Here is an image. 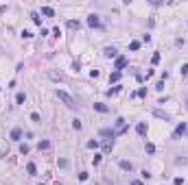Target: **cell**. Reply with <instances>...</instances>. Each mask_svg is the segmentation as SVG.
Masks as SVG:
<instances>
[{
	"mask_svg": "<svg viewBox=\"0 0 188 185\" xmlns=\"http://www.w3.org/2000/svg\"><path fill=\"white\" fill-rule=\"evenodd\" d=\"M138 96H140V98H145V96H147V87H142V89H138Z\"/></svg>",
	"mask_w": 188,
	"mask_h": 185,
	"instance_id": "28",
	"label": "cell"
},
{
	"mask_svg": "<svg viewBox=\"0 0 188 185\" xmlns=\"http://www.w3.org/2000/svg\"><path fill=\"white\" fill-rule=\"evenodd\" d=\"M31 120L33 122H40V113H31Z\"/></svg>",
	"mask_w": 188,
	"mask_h": 185,
	"instance_id": "29",
	"label": "cell"
},
{
	"mask_svg": "<svg viewBox=\"0 0 188 185\" xmlns=\"http://www.w3.org/2000/svg\"><path fill=\"white\" fill-rule=\"evenodd\" d=\"M51 78H55V81H64V76L57 74V72H51Z\"/></svg>",
	"mask_w": 188,
	"mask_h": 185,
	"instance_id": "22",
	"label": "cell"
},
{
	"mask_svg": "<svg viewBox=\"0 0 188 185\" xmlns=\"http://www.w3.org/2000/svg\"><path fill=\"white\" fill-rule=\"evenodd\" d=\"M136 131H138V133H140V135H147V131H149V126L145 124V122H140V124H138V126H136Z\"/></svg>",
	"mask_w": 188,
	"mask_h": 185,
	"instance_id": "10",
	"label": "cell"
},
{
	"mask_svg": "<svg viewBox=\"0 0 188 185\" xmlns=\"http://www.w3.org/2000/svg\"><path fill=\"white\" fill-rule=\"evenodd\" d=\"M186 131H188V126L184 124V122H181V124H177V128H175V131H173V137L177 139V137H181V135H184Z\"/></svg>",
	"mask_w": 188,
	"mask_h": 185,
	"instance_id": "3",
	"label": "cell"
},
{
	"mask_svg": "<svg viewBox=\"0 0 188 185\" xmlns=\"http://www.w3.org/2000/svg\"><path fill=\"white\" fill-rule=\"evenodd\" d=\"M31 20H33V22H35V24H37V26H40V24H42V18H40V13H31Z\"/></svg>",
	"mask_w": 188,
	"mask_h": 185,
	"instance_id": "17",
	"label": "cell"
},
{
	"mask_svg": "<svg viewBox=\"0 0 188 185\" xmlns=\"http://www.w3.org/2000/svg\"><path fill=\"white\" fill-rule=\"evenodd\" d=\"M103 54H105V57H109V59H112V57H116V54H118V50H116L114 46H107V48L103 50Z\"/></svg>",
	"mask_w": 188,
	"mask_h": 185,
	"instance_id": "6",
	"label": "cell"
},
{
	"mask_svg": "<svg viewBox=\"0 0 188 185\" xmlns=\"http://www.w3.org/2000/svg\"><path fill=\"white\" fill-rule=\"evenodd\" d=\"M131 185H142V181H131Z\"/></svg>",
	"mask_w": 188,
	"mask_h": 185,
	"instance_id": "31",
	"label": "cell"
},
{
	"mask_svg": "<svg viewBox=\"0 0 188 185\" xmlns=\"http://www.w3.org/2000/svg\"><path fill=\"white\" fill-rule=\"evenodd\" d=\"M181 74L188 76V63H186V65H181Z\"/></svg>",
	"mask_w": 188,
	"mask_h": 185,
	"instance_id": "30",
	"label": "cell"
},
{
	"mask_svg": "<svg viewBox=\"0 0 188 185\" xmlns=\"http://www.w3.org/2000/svg\"><path fill=\"white\" fill-rule=\"evenodd\" d=\"M22 37H24V39H31L33 33H31V31H22Z\"/></svg>",
	"mask_w": 188,
	"mask_h": 185,
	"instance_id": "26",
	"label": "cell"
},
{
	"mask_svg": "<svg viewBox=\"0 0 188 185\" xmlns=\"http://www.w3.org/2000/svg\"><path fill=\"white\" fill-rule=\"evenodd\" d=\"M151 63H153V65H155V63H160V52H155V54L151 57Z\"/></svg>",
	"mask_w": 188,
	"mask_h": 185,
	"instance_id": "23",
	"label": "cell"
},
{
	"mask_svg": "<svg viewBox=\"0 0 188 185\" xmlns=\"http://www.w3.org/2000/svg\"><path fill=\"white\" fill-rule=\"evenodd\" d=\"M145 150H147L149 155H153V153H155V146H153V144H147V146H145Z\"/></svg>",
	"mask_w": 188,
	"mask_h": 185,
	"instance_id": "20",
	"label": "cell"
},
{
	"mask_svg": "<svg viewBox=\"0 0 188 185\" xmlns=\"http://www.w3.org/2000/svg\"><path fill=\"white\" fill-rule=\"evenodd\" d=\"M101 135H103V137H112V139H114V137H116V133L112 131V128H103Z\"/></svg>",
	"mask_w": 188,
	"mask_h": 185,
	"instance_id": "11",
	"label": "cell"
},
{
	"mask_svg": "<svg viewBox=\"0 0 188 185\" xmlns=\"http://www.w3.org/2000/svg\"><path fill=\"white\" fill-rule=\"evenodd\" d=\"M20 153H22V155H29V146H26V144H22V146H20Z\"/></svg>",
	"mask_w": 188,
	"mask_h": 185,
	"instance_id": "25",
	"label": "cell"
},
{
	"mask_svg": "<svg viewBox=\"0 0 188 185\" xmlns=\"http://www.w3.org/2000/svg\"><path fill=\"white\" fill-rule=\"evenodd\" d=\"M96 146H98L96 139H90V142H87V148H96Z\"/></svg>",
	"mask_w": 188,
	"mask_h": 185,
	"instance_id": "24",
	"label": "cell"
},
{
	"mask_svg": "<svg viewBox=\"0 0 188 185\" xmlns=\"http://www.w3.org/2000/svg\"><path fill=\"white\" fill-rule=\"evenodd\" d=\"M153 113H155L158 118H162V120H171V115H168V113H164V111H153Z\"/></svg>",
	"mask_w": 188,
	"mask_h": 185,
	"instance_id": "18",
	"label": "cell"
},
{
	"mask_svg": "<svg viewBox=\"0 0 188 185\" xmlns=\"http://www.w3.org/2000/svg\"><path fill=\"white\" fill-rule=\"evenodd\" d=\"M20 137H22V128H18V126H15L13 131H11V139H13V142H18Z\"/></svg>",
	"mask_w": 188,
	"mask_h": 185,
	"instance_id": "8",
	"label": "cell"
},
{
	"mask_svg": "<svg viewBox=\"0 0 188 185\" xmlns=\"http://www.w3.org/2000/svg\"><path fill=\"white\" fill-rule=\"evenodd\" d=\"M57 98L61 100V103H64L68 109H77V107H79V105H77V100H74L72 96H70L68 92H64V89H57Z\"/></svg>",
	"mask_w": 188,
	"mask_h": 185,
	"instance_id": "1",
	"label": "cell"
},
{
	"mask_svg": "<svg viewBox=\"0 0 188 185\" xmlns=\"http://www.w3.org/2000/svg\"><path fill=\"white\" fill-rule=\"evenodd\" d=\"M40 185H44V183H40Z\"/></svg>",
	"mask_w": 188,
	"mask_h": 185,
	"instance_id": "32",
	"label": "cell"
},
{
	"mask_svg": "<svg viewBox=\"0 0 188 185\" xmlns=\"http://www.w3.org/2000/svg\"><path fill=\"white\" fill-rule=\"evenodd\" d=\"M42 15H46V18H53V15H55V11H53L51 7H42Z\"/></svg>",
	"mask_w": 188,
	"mask_h": 185,
	"instance_id": "12",
	"label": "cell"
},
{
	"mask_svg": "<svg viewBox=\"0 0 188 185\" xmlns=\"http://www.w3.org/2000/svg\"><path fill=\"white\" fill-rule=\"evenodd\" d=\"M120 81V72H112L109 74V83H118Z\"/></svg>",
	"mask_w": 188,
	"mask_h": 185,
	"instance_id": "15",
	"label": "cell"
},
{
	"mask_svg": "<svg viewBox=\"0 0 188 185\" xmlns=\"http://www.w3.org/2000/svg\"><path fill=\"white\" fill-rule=\"evenodd\" d=\"M127 65V57H116V63H114V70L116 72H120Z\"/></svg>",
	"mask_w": 188,
	"mask_h": 185,
	"instance_id": "4",
	"label": "cell"
},
{
	"mask_svg": "<svg viewBox=\"0 0 188 185\" xmlns=\"http://www.w3.org/2000/svg\"><path fill=\"white\" fill-rule=\"evenodd\" d=\"M26 172H29L31 176H35V172H37V168H35V163H29V166H26Z\"/></svg>",
	"mask_w": 188,
	"mask_h": 185,
	"instance_id": "16",
	"label": "cell"
},
{
	"mask_svg": "<svg viewBox=\"0 0 188 185\" xmlns=\"http://www.w3.org/2000/svg\"><path fill=\"white\" fill-rule=\"evenodd\" d=\"M129 48H131V50H138V48H140V42H131Z\"/></svg>",
	"mask_w": 188,
	"mask_h": 185,
	"instance_id": "27",
	"label": "cell"
},
{
	"mask_svg": "<svg viewBox=\"0 0 188 185\" xmlns=\"http://www.w3.org/2000/svg\"><path fill=\"white\" fill-rule=\"evenodd\" d=\"M72 128L74 131H81V120H72Z\"/></svg>",
	"mask_w": 188,
	"mask_h": 185,
	"instance_id": "21",
	"label": "cell"
},
{
	"mask_svg": "<svg viewBox=\"0 0 188 185\" xmlns=\"http://www.w3.org/2000/svg\"><path fill=\"white\" fill-rule=\"evenodd\" d=\"M94 109H96V111H101V113H107V111H109V107H105L103 103H96V105H94Z\"/></svg>",
	"mask_w": 188,
	"mask_h": 185,
	"instance_id": "13",
	"label": "cell"
},
{
	"mask_svg": "<svg viewBox=\"0 0 188 185\" xmlns=\"http://www.w3.org/2000/svg\"><path fill=\"white\" fill-rule=\"evenodd\" d=\"M68 29L79 31V29H81V22H79V20H68Z\"/></svg>",
	"mask_w": 188,
	"mask_h": 185,
	"instance_id": "9",
	"label": "cell"
},
{
	"mask_svg": "<svg viewBox=\"0 0 188 185\" xmlns=\"http://www.w3.org/2000/svg\"><path fill=\"white\" fill-rule=\"evenodd\" d=\"M37 148H40V150H48V148H51V142H46V139H42V142L37 144Z\"/></svg>",
	"mask_w": 188,
	"mask_h": 185,
	"instance_id": "14",
	"label": "cell"
},
{
	"mask_svg": "<svg viewBox=\"0 0 188 185\" xmlns=\"http://www.w3.org/2000/svg\"><path fill=\"white\" fill-rule=\"evenodd\" d=\"M24 100H26V94H18V96H15V103H18V105H22V103H24Z\"/></svg>",
	"mask_w": 188,
	"mask_h": 185,
	"instance_id": "19",
	"label": "cell"
},
{
	"mask_svg": "<svg viewBox=\"0 0 188 185\" xmlns=\"http://www.w3.org/2000/svg\"><path fill=\"white\" fill-rule=\"evenodd\" d=\"M87 24H90L92 29H94V26L101 29V20H98V15H90V18H87Z\"/></svg>",
	"mask_w": 188,
	"mask_h": 185,
	"instance_id": "5",
	"label": "cell"
},
{
	"mask_svg": "<svg viewBox=\"0 0 188 185\" xmlns=\"http://www.w3.org/2000/svg\"><path fill=\"white\" fill-rule=\"evenodd\" d=\"M127 131V122L123 120V118H118V120H116V128H114V133L116 135H120V133H125Z\"/></svg>",
	"mask_w": 188,
	"mask_h": 185,
	"instance_id": "2",
	"label": "cell"
},
{
	"mask_svg": "<svg viewBox=\"0 0 188 185\" xmlns=\"http://www.w3.org/2000/svg\"><path fill=\"white\" fill-rule=\"evenodd\" d=\"M118 166H120V170H125V172H131L134 170V166H131V161H118Z\"/></svg>",
	"mask_w": 188,
	"mask_h": 185,
	"instance_id": "7",
	"label": "cell"
}]
</instances>
